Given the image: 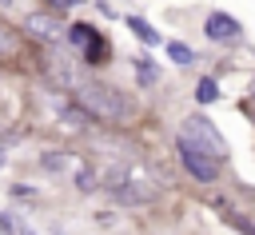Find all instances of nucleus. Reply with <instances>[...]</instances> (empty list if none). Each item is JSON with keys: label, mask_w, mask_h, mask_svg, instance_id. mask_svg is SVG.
Wrapping results in <instances>:
<instances>
[{"label": "nucleus", "mask_w": 255, "mask_h": 235, "mask_svg": "<svg viewBox=\"0 0 255 235\" xmlns=\"http://www.w3.org/2000/svg\"><path fill=\"white\" fill-rule=\"evenodd\" d=\"M4 227H8V235H36V231H32L24 219H12V223H4Z\"/></svg>", "instance_id": "11"}, {"label": "nucleus", "mask_w": 255, "mask_h": 235, "mask_svg": "<svg viewBox=\"0 0 255 235\" xmlns=\"http://www.w3.org/2000/svg\"><path fill=\"white\" fill-rule=\"evenodd\" d=\"M52 4H56V8H72L76 0H52Z\"/></svg>", "instance_id": "13"}, {"label": "nucleus", "mask_w": 255, "mask_h": 235, "mask_svg": "<svg viewBox=\"0 0 255 235\" xmlns=\"http://www.w3.org/2000/svg\"><path fill=\"white\" fill-rule=\"evenodd\" d=\"M179 159H183V167L195 175V179H215V171H219V163L207 155V151H199L195 143H187V139H179Z\"/></svg>", "instance_id": "4"}, {"label": "nucleus", "mask_w": 255, "mask_h": 235, "mask_svg": "<svg viewBox=\"0 0 255 235\" xmlns=\"http://www.w3.org/2000/svg\"><path fill=\"white\" fill-rule=\"evenodd\" d=\"M179 139H187V143H195L199 151H207L215 163L227 155V143H223V135L215 131V123H207L203 116H187V123L179 127Z\"/></svg>", "instance_id": "3"}, {"label": "nucleus", "mask_w": 255, "mask_h": 235, "mask_svg": "<svg viewBox=\"0 0 255 235\" xmlns=\"http://www.w3.org/2000/svg\"><path fill=\"white\" fill-rule=\"evenodd\" d=\"M195 96H199V104H211V100L219 96V88H215V80H199V88H195Z\"/></svg>", "instance_id": "9"}, {"label": "nucleus", "mask_w": 255, "mask_h": 235, "mask_svg": "<svg viewBox=\"0 0 255 235\" xmlns=\"http://www.w3.org/2000/svg\"><path fill=\"white\" fill-rule=\"evenodd\" d=\"M167 56H171V60H175V64H191V60H195V56H191V48H187V44H167Z\"/></svg>", "instance_id": "8"}, {"label": "nucleus", "mask_w": 255, "mask_h": 235, "mask_svg": "<svg viewBox=\"0 0 255 235\" xmlns=\"http://www.w3.org/2000/svg\"><path fill=\"white\" fill-rule=\"evenodd\" d=\"M8 4H12V0H0V8H8Z\"/></svg>", "instance_id": "14"}, {"label": "nucleus", "mask_w": 255, "mask_h": 235, "mask_svg": "<svg viewBox=\"0 0 255 235\" xmlns=\"http://www.w3.org/2000/svg\"><path fill=\"white\" fill-rule=\"evenodd\" d=\"M108 187H112L116 199H124V203H143V199H151V195L159 191V187H155V175L143 171V167L112 171V175H108Z\"/></svg>", "instance_id": "2"}, {"label": "nucleus", "mask_w": 255, "mask_h": 235, "mask_svg": "<svg viewBox=\"0 0 255 235\" xmlns=\"http://www.w3.org/2000/svg\"><path fill=\"white\" fill-rule=\"evenodd\" d=\"M72 92H76V104H80L88 116H96V119H108V123H124V119H131V100H128L120 88H112V84H100V80H76Z\"/></svg>", "instance_id": "1"}, {"label": "nucleus", "mask_w": 255, "mask_h": 235, "mask_svg": "<svg viewBox=\"0 0 255 235\" xmlns=\"http://www.w3.org/2000/svg\"><path fill=\"white\" fill-rule=\"evenodd\" d=\"M72 40H76V48H84V60H92V64L104 60V40H100L88 24H76V28H72Z\"/></svg>", "instance_id": "5"}, {"label": "nucleus", "mask_w": 255, "mask_h": 235, "mask_svg": "<svg viewBox=\"0 0 255 235\" xmlns=\"http://www.w3.org/2000/svg\"><path fill=\"white\" fill-rule=\"evenodd\" d=\"M12 48H16V40H12V32H8L4 24H0V56H8Z\"/></svg>", "instance_id": "12"}, {"label": "nucleus", "mask_w": 255, "mask_h": 235, "mask_svg": "<svg viewBox=\"0 0 255 235\" xmlns=\"http://www.w3.org/2000/svg\"><path fill=\"white\" fill-rule=\"evenodd\" d=\"M128 24H131V32H135V36H143L147 44H155V40H159V36H155V28H147L143 20H128Z\"/></svg>", "instance_id": "10"}, {"label": "nucleus", "mask_w": 255, "mask_h": 235, "mask_svg": "<svg viewBox=\"0 0 255 235\" xmlns=\"http://www.w3.org/2000/svg\"><path fill=\"white\" fill-rule=\"evenodd\" d=\"M28 32H36V36H48V40H56V36H60V24H56L52 16L36 12V16H28Z\"/></svg>", "instance_id": "7"}, {"label": "nucleus", "mask_w": 255, "mask_h": 235, "mask_svg": "<svg viewBox=\"0 0 255 235\" xmlns=\"http://www.w3.org/2000/svg\"><path fill=\"white\" fill-rule=\"evenodd\" d=\"M203 28H207V36H211V40H235V36H239V24H235L227 12H211Z\"/></svg>", "instance_id": "6"}]
</instances>
